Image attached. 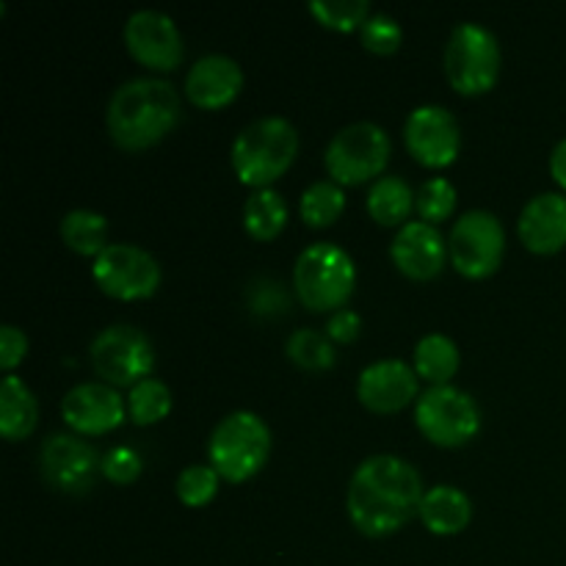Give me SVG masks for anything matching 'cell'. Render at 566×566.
<instances>
[{
	"label": "cell",
	"mask_w": 566,
	"mask_h": 566,
	"mask_svg": "<svg viewBox=\"0 0 566 566\" xmlns=\"http://www.w3.org/2000/svg\"><path fill=\"white\" fill-rule=\"evenodd\" d=\"M88 363L105 385L136 387L153 374L155 346L138 326L114 324L94 335Z\"/></svg>",
	"instance_id": "obj_9"
},
{
	"label": "cell",
	"mask_w": 566,
	"mask_h": 566,
	"mask_svg": "<svg viewBox=\"0 0 566 566\" xmlns=\"http://www.w3.org/2000/svg\"><path fill=\"white\" fill-rule=\"evenodd\" d=\"M61 241L77 254H86V258H99L105 249L111 247L108 243V219L97 210L88 208H77L64 213L59 224Z\"/></svg>",
	"instance_id": "obj_24"
},
{
	"label": "cell",
	"mask_w": 566,
	"mask_h": 566,
	"mask_svg": "<svg viewBox=\"0 0 566 566\" xmlns=\"http://www.w3.org/2000/svg\"><path fill=\"white\" fill-rule=\"evenodd\" d=\"M423 495V479L412 462L392 453H376L354 470L346 512L359 534L381 539L401 531L420 512Z\"/></svg>",
	"instance_id": "obj_1"
},
{
	"label": "cell",
	"mask_w": 566,
	"mask_h": 566,
	"mask_svg": "<svg viewBox=\"0 0 566 566\" xmlns=\"http://www.w3.org/2000/svg\"><path fill=\"white\" fill-rule=\"evenodd\" d=\"M390 258L396 269L409 280L426 282L440 274L451 254H448V241L442 238V232L429 221L418 219L398 227L390 243Z\"/></svg>",
	"instance_id": "obj_17"
},
{
	"label": "cell",
	"mask_w": 566,
	"mask_h": 566,
	"mask_svg": "<svg viewBox=\"0 0 566 566\" xmlns=\"http://www.w3.org/2000/svg\"><path fill=\"white\" fill-rule=\"evenodd\" d=\"M285 354L293 365H298L302 370H329L335 365V343L329 340V335L315 329H296L285 343Z\"/></svg>",
	"instance_id": "obj_28"
},
{
	"label": "cell",
	"mask_w": 566,
	"mask_h": 566,
	"mask_svg": "<svg viewBox=\"0 0 566 566\" xmlns=\"http://www.w3.org/2000/svg\"><path fill=\"white\" fill-rule=\"evenodd\" d=\"M551 175L553 180L558 182V186L564 188L566 191V138H562V142L553 147L551 153Z\"/></svg>",
	"instance_id": "obj_36"
},
{
	"label": "cell",
	"mask_w": 566,
	"mask_h": 566,
	"mask_svg": "<svg viewBox=\"0 0 566 566\" xmlns=\"http://www.w3.org/2000/svg\"><path fill=\"white\" fill-rule=\"evenodd\" d=\"M144 462L138 457V451L133 448L119 446V448H111L108 453L103 457V475L116 486H127L142 475Z\"/></svg>",
	"instance_id": "obj_33"
},
{
	"label": "cell",
	"mask_w": 566,
	"mask_h": 566,
	"mask_svg": "<svg viewBox=\"0 0 566 566\" xmlns=\"http://www.w3.org/2000/svg\"><path fill=\"white\" fill-rule=\"evenodd\" d=\"M517 235L536 254H556L566 247V193H536L517 219Z\"/></svg>",
	"instance_id": "obj_19"
},
{
	"label": "cell",
	"mask_w": 566,
	"mask_h": 566,
	"mask_svg": "<svg viewBox=\"0 0 566 566\" xmlns=\"http://www.w3.org/2000/svg\"><path fill=\"white\" fill-rule=\"evenodd\" d=\"M415 426L440 448H462L481 431V407L470 392L434 385L415 401Z\"/></svg>",
	"instance_id": "obj_8"
},
{
	"label": "cell",
	"mask_w": 566,
	"mask_h": 566,
	"mask_svg": "<svg viewBox=\"0 0 566 566\" xmlns=\"http://www.w3.org/2000/svg\"><path fill=\"white\" fill-rule=\"evenodd\" d=\"M287 224V202L276 188H258L243 202V227L258 241H274Z\"/></svg>",
	"instance_id": "obj_25"
},
{
	"label": "cell",
	"mask_w": 566,
	"mask_h": 566,
	"mask_svg": "<svg viewBox=\"0 0 566 566\" xmlns=\"http://www.w3.org/2000/svg\"><path fill=\"white\" fill-rule=\"evenodd\" d=\"M390 153L392 142L385 127L376 122H352L332 136L324 153V164L329 180L340 182V186H359L387 169Z\"/></svg>",
	"instance_id": "obj_7"
},
{
	"label": "cell",
	"mask_w": 566,
	"mask_h": 566,
	"mask_svg": "<svg viewBox=\"0 0 566 566\" xmlns=\"http://www.w3.org/2000/svg\"><path fill=\"white\" fill-rule=\"evenodd\" d=\"M403 144L420 166L446 169L459 158L462 127L446 105H418L403 122Z\"/></svg>",
	"instance_id": "obj_12"
},
{
	"label": "cell",
	"mask_w": 566,
	"mask_h": 566,
	"mask_svg": "<svg viewBox=\"0 0 566 566\" xmlns=\"http://www.w3.org/2000/svg\"><path fill=\"white\" fill-rule=\"evenodd\" d=\"M180 122V94L164 77H130L105 108V127L116 147L142 153L164 142Z\"/></svg>",
	"instance_id": "obj_2"
},
{
	"label": "cell",
	"mask_w": 566,
	"mask_h": 566,
	"mask_svg": "<svg viewBox=\"0 0 566 566\" xmlns=\"http://www.w3.org/2000/svg\"><path fill=\"white\" fill-rule=\"evenodd\" d=\"M171 412V390L160 379L149 376V379L138 381L127 392V418L136 426H153L160 423L166 415Z\"/></svg>",
	"instance_id": "obj_27"
},
{
	"label": "cell",
	"mask_w": 566,
	"mask_h": 566,
	"mask_svg": "<svg viewBox=\"0 0 566 566\" xmlns=\"http://www.w3.org/2000/svg\"><path fill=\"white\" fill-rule=\"evenodd\" d=\"M448 254L453 269L468 280H486L495 274L506 254V230L492 210L473 208L459 216L448 235Z\"/></svg>",
	"instance_id": "obj_10"
},
{
	"label": "cell",
	"mask_w": 566,
	"mask_h": 566,
	"mask_svg": "<svg viewBox=\"0 0 566 566\" xmlns=\"http://www.w3.org/2000/svg\"><path fill=\"white\" fill-rule=\"evenodd\" d=\"M61 418L75 434L99 437L119 429L127 418V398L105 381H81L61 398Z\"/></svg>",
	"instance_id": "obj_15"
},
{
	"label": "cell",
	"mask_w": 566,
	"mask_h": 566,
	"mask_svg": "<svg viewBox=\"0 0 566 566\" xmlns=\"http://www.w3.org/2000/svg\"><path fill=\"white\" fill-rule=\"evenodd\" d=\"M92 276L105 296L138 302L160 287V263L136 243H111L99 258H94Z\"/></svg>",
	"instance_id": "obj_11"
},
{
	"label": "cell",
	"mask_w": 566,
	"mask_h": 566,
	"mask_svg": "<svg viewBox=\"0 0 566 566\" xmlns=\"http://www.w3.org/2000/svg\"><path fill=\"white\" fill-rule=\"evenodd\" d=\"M457 188L446 177H429V180L420 186L418 199H415V208H418L420 221H429V224H440V221L451 219L453 210H457Z\"/></svg>",
	"instance_id": "obj_31"
},
{
	"label": "cell",
	"mask_w": 566,
	"mask_h": 566,
	"mask_svg": "<svg viewBox=\"0 0 566 566\" xmlns=\"http://www.w3.org/2000/svg\"><path fill=\"white\" fill-rule=\"evenodd\" d=\"M343 208H346V191L340 182L335 180H318L310 188H304L302 202V219L307 227H329L340 219Z\"/></svg>",
	"instance_id": "obj_26"
},
{
	"label": "cell",
	"mask_w": 566,
	"mask_h": 566,
	"mask_svg": "<svg viewBox=\"0 0 566 566\" xmlns=\"http://www.w3.org/2000/svg\"><path fill=\"white\" fill-rule=\"evenodd\" d=\"M25 357H28L25 332L17 329V326L11 324L0 326V368H3L6 374H11V370H14Z\"/></svg>",
	"instance_id": "obj_34"
},
{
	"label": "cell",
	"mask_w": 566,
	"mask_h": 566,
	"mask_svg": "<svg viewBox=\"0 0 566 566\" xmlns=\"http://www.w3.org/2000/svg\"><path fill=\"white\" fill-rule=\"evenodd\" d=\"M219 484L221 475L216 473L213 464H188V468H182V473L177 475L175 492L186 506L202 509L213 501L216 492H219Z\"/></svg>",
	"instance_id": "obj_30"
},
{
	"label": "cell",
	"mask_w": 566,
	"mask_h": 566,
	"mask_svg": "<svg viewBox=\"0 0 566 566\" xmlns=\"http://www.w3.org/2000/svg\"><path fill=\"white\" fill-rule=\"evenodd\" d=\"M310 14L332 31H357L374 11L368 0H310Z\"/></svg>",
	"instance_id": "obj_29"
},
{
	"label": "cell",
	"mask_w": 566,
	"mask_h": 566,
	"mask_svg": "<svg viewBox=\"0 0 566 566\" xmlns=\"http://www.w3.org/2000/svg\"><path fill=\"white\" fill-rule=\"evenodd\" d=\"M415 199H418V193L412 191V186L403 177L385 175L379 180H374V186H370L368 213L381 227H403L409 213H412Z\"/></svg>",
	"instance_id": "obj_22"
},
{
	"label": "cell",
	"mask_w": 566,
	"mask_h": 566,
	"mask_svg": "<svg viewBox=\"0 0 566 566\" xmlns=\"http://www.w3.org/2000/svg\"><path fill=\"white\" fill-rule=\"evenodd\" d=\"M125 48L138 64L155 72L177 70L186 53L177 22L158 9H138L127 17Z\"/></svg>",
	"instance_id": "obj_14"
},
{
	"label": "cell",
	"mask_w": 566,
	"mask_h": 566,
	"mask_svg": "<svg viewBox=\"0 0 566 566\" xmlns=\"http://www.w3.org/2000/svg\"><path fill=\"white\" fill-rule=\"evenodd\" d=\"M271 457V429L260 415L238 409L216 423L208 440V459L230 484H243L265 468Z\"/></svg>",
	"instance_id": "obj_5"
},
{
	"label": "cell",
	"mask_w": 566,
	"mask_h": 566,
	"mask_svg": "<svg viewBox=\"0 0 566 566\" xmlns=\"http://www.w3.org/2000/svg\"><path fill=\"white\" fill-rule=\"evenodd\" d=\"M420 523L434 536H457L473 520V503L459 486L437 484L420 501Z\"/></svg>",
	"instance_id": "obj_20"
},
{
	"label": "cell",
	"mask_w": 566,
	"mask_h": 566,
	"mask_svg": "<svg viewBox=\"0 0 566 566\" xmlns=\"http://www.w3.org/2000/svg\"><path fill=\"white\" fill-rule=\"evenodd\" d=\"M459 365H462L459 346L451 337L442 335V332H431V335L420 337L418 346H415V374H418L420 379L431 381V387L451 385Z\"/></svg>",
	"instance_id": "obj_23"
},
{
	"label": "cell",
	"mask_w": 566,
	"mask_h": 566,
	"mask_svg": "<svg viewBox=\"0 0 566 566\" xmlns=\"http://www.w3.org/2000/svg\"><path fill=\"white\" fill-rule=\"evenodd\" d=\"M359 39H363L365 50L376 55H390L401 48L403 31L398 25L396 17L385 14V11H374V14L365 20V25L359 28Z\"/></svg>",
	"instance_id": "obj_32"
},
{
	"label": "cell",
	"mask_w": 566,
	"mask_h": 566,
	"mask_svg": "<svg viewBox=\"0 0 566 566\" xmlns=\"http://www.w3.org/2000/svg\"><path fill=\"white\" fill-rule=\"evenodd\" d=\"M501 42L495 33L481 22H459L451 31L442 53V70H446L448 83L457 88L459 94H486L495 88L497 77H501Z\"/></svg>",
	"instance_id": "obj_6"
},
{
	"label": "cell",
	"mask_w": 566,
	"mask_h": 566,
	"mask_svg": "<svg viewBox=\"0 0 566 566\" xmlns=\"http://www.w3.org/2000/svg\"><path fill=\"white\" fill-rule=\"evenodd\" d=\"M298 153V133L285 116H260L235 136L230 149L235 177L249 188H271Z\"/></svg>",
	"instance_id": "obj_3"
},
{
	"label": "cell",
	"mask_w": 566,
	"mask_h": 566,
	"mask_svg": "<svg viewBox=\"0 0 566 566\" xmlns=\"http://www.w3.org/2000/svg\"><path fill=\"white\" fill-rule=\"evenodd\" d=\"M39 473L64 495H83L103 473V459L83 437L50 434L39 451Z\"/></svg>",
	"instance_id": "obj_13"
},
{
	"label": "cell",
	"mask_w": 566,
	"mask_h": 566,
	"mask_svg": "<svg viewBox=\"0 0 566 566\" xmlns=\"http://www.w3.org/2000/svg\"><path fill=\"white\" fill-rule=\"evenodd\" d=\"M186 94L197 108L216 111L230 105L243 88V70L224 53H208L191 64L186 75Z\"/></svg>",
	"instance_id": "obj_18"
},
{
	"label": "cell",
	"mask_w": 566,
	"mask_h": 566,
	"mask_svg": "<svg viewBox=\"0 0 566 566\" xmlns=\"http://www.w3.org/2000/svg\"><path fill=\"white\" fill-rule=\"evenodd\" d=\"M420 376L403 359H379L363 368L357 379V398L376 415H392L418 401Z\"/></svg>",
	"instance_id": "obj_16"
},
{
	"label": "cell",
	"mask_w": 566,
	"mask_h": 566,
	"mask_svg": "<svg viewBox=\"0 0 566 566\" xmlns=\"http://www.w3.org/2000/svg\"><path fill=\"white\" fill-rule=\"evenodd\" d=\"M293 287L298 302L313 313H337L357 287V265L337 243H310L293 265Z\"/></svg>",
	"instance_id": "obj_4"
},
{
	"label": "cell",
	"mask_w": 566,
	"mask_h": 566,
	"mask_svg": "<svg viewBox=\"0 0 566 566\" xmlns=\"http://www.w3.org/2000/svg\"><path fill=\"white\" fill-rule=\"evenodd\" d=\"M359 329H363V318L348 307L337 310L326 321V335L332 343H354L359 337Z\"/></svg>",
	"instance_id": "obj_35"
},
{
	"label": "cell",
	"mask_w": 566,
	"mask_h": 566,
	"mask_svg": "<svg viewBox=\"0 0 566 566\" xmlns=\"http://www.w3.org/2000/svg\"><path fill=\"white\" fill-rule=\"evenodd\" d=\"M39 401L31 387L14 374H6L0 381V434L9 442L25 440L36 431Z\"/></svg>",
	"instance_id": "obj_21"
}]
</instances>
